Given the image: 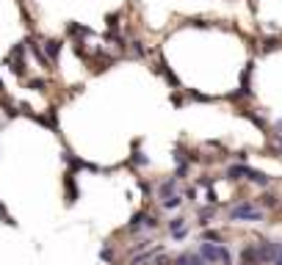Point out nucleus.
<instances>
[{
	"label": "nucleus",
	"mask_w": 282,
	"mask_h": 265,
	"mask_svg": "<svg viewBox=\"0 0 282 265\" xmlns=\"http://www.w3.org/2000/svg\"><path fill=\"white\" fill-rule=\"evenodd\" d=\"M36 122H42V125H47L50 130H58V111H47V113H42V116H33Z\"/></svg>",
	"instance_id": "obj_16"
},
{
	"label": "nucleus",
	"mask_w": 282,
	"mask_h": 265,
	"mask_svg": "<svg viewBox=\"0 0 282 265\" xmlns=\"http://www.w3.org/2000/svg\"><path fill=\"white\" fill-rule=\"evenodd\" d=\"M171 262H175V260H171L169 254H163V251H161V254H155V260L149 262V265H171Z\"/></svg>",
	"instance_id": "obj_24"
},
{
	"label": "nucleus",
	"mask_w": 282,
	"mask_h": 265,
	"mask_svg": "<svg viewBox=\"0 0 282 265\" xmlns=\"http://www.w3.org/2000/svg\"><path fill=\"white\" fill-rule=\"evenodd\" d=\"M277 152H279V155H282V133H279V135H277Z\"/></svg>",
	"instance_id": "obj_31"
},
{
	"label": "nucleus",
	"mask_w": 282,
	"mask_h": 265,
	"mask_svg": "<svg viewBox=\"0 0 282 265\" xmlns=\"http://www.w3.org/2000/svg\"><path fill=\"white\" fill-rule=\"evenodd\" d=\"M241 265H246V262H241Z\"/></svg>",
	"instance_id": "obj_33"
},
{
	"label": "nucleus",
	"mask_w": 282,
	"mask_h": 265,
	"mask_svg": "<svg viewBox=\"0 0 282 265\" xmlns=\"http://www.w3.org/2000/svg\"><path fill=\"white\" fill-rule=\"evenodd\" d=\"M171 105H177V108L183 105V94L180 91H171Z\"/></svg>",
	"instance_id": "obj_29"
},
{
	"label": "nucleus",
	"mask_w": 282,
	"mask_h": 265,
	"mask_svg": "<svg viewBox=\"0 0 282 265\" xmlns=\"http://www.w3.org/2000/svg\"><path fill=\"white\" fill-rule=\"evenodd\" d=\"M0 221H6V224H14V219L9 215V210H6V205L0 202Z\"/></svg>",
	"instance_id": "obj_26"
},
{
	"label": "nucleus",
	"mask_w": 282,
	"mask_h": 265,
	"mask_svg": "<svg viewBox=\"0 0 282 265\" xmlns=\"http://www.w3.org/2000/svg\"><path fill=\"white\" fill-rule=\"evenodd\" d=\"M171 265H191V251H183V254H177Z\"/></svg>",
	"instance_id": "obj_25"
},
{
	"label": "nucleus",
	"mask_w": 282,
	"mask_h": 265,
	"mask_svg": "<svg viewBox=\"0 0 282 265\" xmlns=\"http://www.w3.org/2000/svg\"><path fill=\"white\" fill-rule=\"evenodd\" d=\"M263 207H257V202H238L230 210V221H263Z\"/></svg>",
	"instance_id": "obj_2"
},
{
	"label": "nucleus",
	"mask_w": 282,
	"mask_h": 265,
	"mask_svg": "<svg viewBox=\"0 0 282 265\" xmlns=\"http://www.w3.org/2000/svg\"><path fill=\"white\" fill-rule=\"evenodd\" d=\"M274 265H282V257H279V260H277V262H274Z\"/></svg>",
	"instance_id": "obj_32"
},
{
	"label": "nucleus",
	"mask_w": 282,
	"mask_h": 265,
	"mask_svg": "<svg viewBox=\"0 0 282 265\" xmlns=\"http://www.w3.org/2000/svg\"><path fill=\"white\" fill-rule=\"evenodd\" d=\"M80 199V191H78V180H75L72 172H64V202L67 205H75Z\"/></svg>",
	"instance_id": "obj_5"
},
{
	"label": "nucleus",
	"mask_w": 282,
	"mask_h": 265,
	"mask_svg": "<svg viewBox=\"0 0 282 265\" xmlns=\"http://www.w3.org/2000/svg\"><path fill=\"white\" fill-rule=\"evenodd\" d=\"M191 265H208L202 260V254H199V251H191Z\"/></svg>",
	"instance_id": "obj_28"
},
{
	"label": "nucleus",
	"mask_w": 282,
	"mask_h": 265,
	"mask_svg": "<svg viewBox=\"0 0 282 265\" xmlns=\"http://www.w3.org/2000/svg\"><path fill=\"white\" fill-rule=\"evenodd\" d=\"M282 202H279V196L277 194H260V199H257V207H263V210H274V207H279Z\"/></svg>",
	"instance_id": "obj_12"
},
{
	"label": "nucleus",
	"mask_w": 282,
	"mask_h": 265,
	"mask_svg": "<svg viewBox=\"0 0 282 265\" xmlns=\"http://www.w3.org/2000/svg\"><path fill=\"white\" fill-rule=\"evenodd\" d=\"M279 47H282L279 36H263V39H260V53H266V56H268V53H274V50H279Z\"/></svg>",
	"instance_id": "obj_13"
},
{
	"label": "nucleus",
	"mask_w": 282,
	"mask_h": 265,
	"mask_svg": "<svg viewBox=\"0 0 282 265\" xmlns=\"http://www.w3.org/2000/svg\"><path fill=\"white\" fill-rule=\"evenodd\" d=\"M246 180H249L252 185H260V188H268V185H271V177H268L266 172L252 168V166H249V172H246Z\"/></svg>",
	"instance_id": "obj_10"
},
{
	"label": "nucleus",
	"mask_w": 282,
	"mask_h": 265,
	"mask_svg": "<svg viewBox=\"0 0 282 265\" xmlns=\"http://www.w3.org/2000/svg\"><path fill=\"white\" fill-rule=\"evenodd\" d=\"M149 246H153V240H149V237H139V240H136V243H133V246H130L127 251H130V254H139V251L149 249Z\"/></svg>",
	"instance_id": "obj_19"
},
{
	"label": "nucleus",
	"mask_w": 282,
	"mask_h": 265,
	"mask_svg": "<svg viewBox=\"0 0 282 265\" xmlns=\"http://www.w3.org/2000/svg\"><path fill=\"white\" fill-rule=\"evenodd\" d=\"M28 86L33 88V91H47V86H50V83H47V78H31Z\"/></svg>",
	"instance_id": "obj_22"
},
{
	"label": "nucleus",
	"mask_w": 282,
	"mask_h": 265,
	"mask_svg": "<svg viewBox=\"0 0 282 265\" xmlns=\"http://www.w3.org/2000/svg\"><path fill=\"white\" fill-rule=\"evenodd\" d=\"M188 100H194V103H213V97H210V94L194 91V88H188Z\"/></svg>",
	"instance_id": "obj_21"
},
{
	"label": "nucleus",
	"mask_w": 282,
	"mask_h": 265,
	"mask_svg": "<svg viewBox=\"0 0 282 265\" xmlns=\"http://www.w3.org/2000/svg\"><path fill=\"white\" fill-rule=\"evenodd\" d=\"M257 257H260V265H274L282 257V240H260Z\"/></svg>",
	"instance_id": "obj_3"
},
{
	"label": "nucleus",
	"mask_w": 282,
	"mask_h": 265,
	"mask_svg": "<svg viewBox=\"0 0 282 265\" xmlns=\"http://www.w3.org/2000/svg\"><path fill=\"white\" fill-rule=\"evenodd\" d=\"M210 219H216V205H208V207H199V227H208Z\"/></svg>",
	"instance_id": "obj_17"
},
{
	"label": "nucleus",
	"mask_w": 282,
	"mask_h": 265,
	"mask_svg": "<svg viewBox=\"0 0 282 265\" xmlns=\"http://www.w3.org/2000/svg\"><path fill=\"white\" fill-rule=\"evenodd\" d=\"M197 251L202 254V260L208 262V265H232V254H230V249H227L224 243H208V240H202Z\"/></svg>",
	"instance_id": "obj_1"
},
{
	"label": "nucleus",
	"mask_w": 282,
	"mask_h": 265,
	"mask_svg": "<svg viewBox=\"0 0 282 265\" xmlns=\"http://www.w3.org/2000/svg\"><path fill=\"white\" fill-rule=\"evenodd\" d=\"M42 50H45V56H47V61H50V66H53V64H58L61 53H64V42H61V39H45Z\"/></svg>",
	"instance_id": "obj_6"
},
{
	"label": "nucleus",
	"mask_w": 282,
	"mask_h": 265,
	"mask_svg": "<svg viewBox=\"0 0 282 265\" xmlns=\"http://www.w3.org/2000/svg\"><path fill=\"white\" fill-rule=\"evenodd\" d=\"M213 182H216V177H210V174H202V177H199V180H197V185H199V188H213Z\"/></svg>",
	"instance_id": "obj_23"
},
{
	"label": "nucleus",
	"mask_w": 282,
	"mask_h": 265,
	"mask_svg": "<svg viewBox=\"0 0 282 265\" xmlns=\"http://www.w3.org/2000/svg\"><path fill=\"white\" fill-rule=\"evenodd\" d=\"M241 116H246V119L252 122V125H257L260 130H268V122H266L263 116H260L257 111H252V108H241Z\"/></svg>",
	"instance_id": "obj_11"
},
{
	"label": "nucleus",
	"mask_w": 282,
	"mask_h": 265,
	"mask_svg": "<svg viewBox=\"0 0 282 265\" xmlns=\"http://www.w3.org/2000/svg\"><path fill=\"white\" fill-rule=\"evenodd\" d=\"M202 240H208V243H222L224 237H222V232H219V229H205V232H202Z\"/></svg>",
	"instance_id": "obj_20"
},
{
	"label": "nucleus",
	"mask_w": 282,
	"mask_h": 265,
	"mask_svg": "<svg viewBox=\"0 0 282 265\" xmlns=\"http://www.w3.org/2000/svg\"><path fill=\"white\" fill-rule=\"evenodd\" d=\"M246 172H249V163H232V166H227L224 177L232 180V182H238V180H246Z\"/></svg>",
	"instance_id": "obj_8"
},
{
	"label": "nucleus",
	"mask_w": 282,
	"mask_h": 265,
	"mask_svg": "<svg viewBox=\"0 0 282 265\" xmlns=\"http://www.w3.org/2000/svg\"><path fill=\"white\" fill-rule=\"evenodd\" d=\"M241 262L246 265H260V257H257V243H246L241 249Z\"/></svg>",
	"instance_id": "obj_9"
},
{
	"label": "nucleus",
	"mask_w": 282,
	"mask_h": 265,
	"mask_svg": "<svg viewBox=\"0 0 282 265\" xmlns=\"http://www.w3.org/2000/svg\"><path fill=\"white\" fill-rule=\"evenodd\" d=\"M127 50H130V56L133 58H147L149 56V50H147V44L141 42V39H130V44H127Z\"/></svg>",
	"instance_id": "obj_14"
},
{
	"label": "nucleus",
	"mask_w": 282,
	"mask_h": 265,
	"mask_svg": "<svg viewBox=\"0 0 282 265\" xmlns=\"http://www.w3.org/2000/svg\"><path fill=\"white\" fill-rule=\"evenodd\" d=\"M147 221H149V210H139V213H133V219L127 221L125 232H127V235H139V232H147Z\"/></svg>",
	"instance_id": "obj_4"
},
{
	"label": "nucleus",
	"mask_w": 282,
	"mask_h": 265,
	"mask_svg": "<svg viewBox=\"0 0 282 265\" xmlns=\"http://www.w3.org/2000/svg\"><path fill=\"white\" fill-rule=\"evenodd\" d=\"M139 188H141V194H144V196H147V199H149V196H153V185H149V182H144V180H139Z\"/></svg>",
	"instance_id": "obj_27"
},
{
	"label": "nucleus",
	"mask_w": 282,
	"mask_h": 265,
	"mask_svg": "<svg viewBox=\"0 0 282 265\" xmlns=\"http://www.w3.org/2000/svg\"><path fill=\"white\" fill-rule=\"evenodd\" d=\"M183 196H185V199H191V202H194V199H197V188H185Z\"/></svg>",
	"instance_id": "obj_30"
},
{
	"label": "nucleus",
	"mask_w": 282,
	"mask_h": 265,
	"mask_svg": "<svg viewBox=\"0 0 282 265\" xmlns=\"http://www.w3.org/2000/svg\"><path fill=\"white\" fill-rule=\"evenodd\" d=\"M100 260H102V262H108V265H114V260H116V251H114L111 243H105V246H102V251H100Z\"/></svg>",
	"instance_id": "obj_18"
},
{
	"label": "nucleus",
	"mask_w": 282,
	"mask_h": 265,
	"mask_svg": "<svg viewBox=\"0 0 282 265\" xmlns=\"http://www.w3.org/2000/svg\"><path fill=\"white\" fill-rule=\"evenodd\" d=\"M183 202H185V196H183V194H171V196H166V199H161V207L171 213V210H180Z\"/></svg>",
	"instance_id": "obj_15"
},
{
	"label": "nucleus",
	"mask_w": 282,
	"mask_h": 265,
	"mask_svg": "<svg viewBox=\"0 0 282 265\" xmlns=\"http://www.w3.org/2000/svg\"><path fill=\"white\" fill-rule=\"evenodd\" d=\"M177 185H180V180H177L175 174H171V177H166V180H161V182H158V188H155L158 199H166V196L177 194Z\"/></svg>",
	"instance_id": "obj_7"
}]
</instances>
